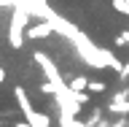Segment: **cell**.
Listing matches in <instances>:
<instances>
[{"label":"cell","instance_id":"6da1fadb","mask_svg":"<svg viewBox=\"0 0 129 127\" xmlns=\"http://www.w3.org/2000/svg\"><path fill=\"white\" fill-rule=\"evenodd\" d=\"M73 43H75V51H78V57L89 65V68H97V70H102V68H113V70H121V62H118V60H116V57L108 51V49L94 46V43L86 38V35H78V38L73 41Z\"/></svg>","mask_w":129,"mask_h":127},{"label":"cell","instance_id":"7a4b0ae2","mask_svg":"<svg viewBox=\"0 0 129 127\" xmlns=\"http://www.w3.org/2000/svg\"><path fill=\"white\" fill-rule=\"evenodd\" d=\"M30 11L24 6H14V14H11V27H8V43L11 49H22L24 38H27V22H30Z\"/></svg>","mask_w":129,"mask_h":127},{"label":"cell","instance_id":"3957f363","mask_svg":"<svg viewBox=\"0 0 129 127\" xmlns=\"http://www.w3.org/2000/svg\"><path fill=\"white\" fill-rule=\"evenodd\" d=\"M51 32H56V30H54V24L48 22V19H40L38 24H30V27H27V38L40 41V38H48Z\"/></svg>","mask_w":129,"mask_h":127},{"label":"cell","instance_id":"277c9868","mask_svg":"<svg viewBox=\"0 0 129 127\" xmlns=\"http://www.w3.org/2000/svg\"><path fill=\"white\" fill-rule=\"evenodd\" d=\"M108 111L110 114H129V89H124V92H118V95L110 100V105H108Z\"/></svg>","mask_w":129,"mask_h":127},{"label":"cell","instance_id":"5b68a950","mask_svg":"<svg viewBox=\"0 0 129 127\" xmlns=\"http://www.w3.org/2000/svg\"><path fill=\"white\" fill-rule=\"evenodd\" d=\"M24 119L30 122L32 127H51V119H48V116H46L43 111H35V108L24 114Z\"/></svg>","mask_w":129,"mask_h":127},{"label":"cell","instance_id":"8992f818","mask_svg":"<svg viewBox=\"0 0 129 127\" xmlns=\"http://www.w3.org/2000/svg\"><path fill=\"white\" fill-rule=\"evenodd\" d=\"M67 84H70L73 92H83V89H89V79H86V76H75V79H70Z\"/></svg>","mask_w":129,"mask_h":127},{"label":"cell","instance_id":"52a82bcc","mask_svg":"<svg viewBox=\"0 0 129 127\" xmlns=\"http://www.w3.org/2000/svg\"><path fill=\"white\" fill-rule=\"evenodd\" d=\"M62 127H89V124H83V122H78V116H73V114H64L62 111Z\"/></svg>","mask_w":129,"mask_h":127},{"label":"cell","instance_id":"ba28073f","mask_svg":"<svg viewBox=\"0 0 129 127\" xmlns=\"http://www.w3.org/2000/svg\"><path fill=\"white\" fill-rule=\"evenodd\" d=\"M105 81H89V92H91V95H94V92H105Z\"/></svg>","mask_w":129,"mask_h":127},{"label":"cell","instance_id":"9c48e42d","mask_svg":"<svg viewBox=\"0 0 129 127\" xmlns=\"http://www.w3.org/2000/svg\"><path fill=\"white\" fill-rule=\"evenodd\" d=\"M73 95H75V100H78L81 105H86V103H89V89H83V92H73Z\"/></svg>","mask_w":129,"mask_h":127},{"label":"cell","instance_id":"30bf717a","mask_svg":"<svg viewBox=\"0 0 129 127\" xmlns=\"http://www.w3.org/2000/svg\"><path fill=\"white\" fill-rule=\"evenodd\" d=\"M40 92H43V95H54L56 89H54V84H51V81H46V84H40Z\"/></svg>","mask_w":129,"mask_h":127},{"label":"cell","instance_id":"8fae6325","mask_svg":"<svg viewBox=\"0 0 129 127\" xmlns=\"http://www.w3.org/2000/svg\"><path fill=\"white\" fill-rule=\"evenodd\" d=\"M118 79H129V62H126V65H124V68L118 70Z\"/></svg>","mask_w":129,"mask_h":127},{"label":"cell","instance_id":"7c38bea8","mask_svg":"<svg viewBox=\"0 0 129 127\" xmlns=\"http://www.w3.org/2000/svg\"><path fill=\"white\" fill-rule=\"evenodd\" d=\"M14 127H32V124H30L27 119H24V122H19V124H14Z\"/></svg>","mask_w":129,"mask_h":127},{"label":"cell","instance_id":"4fadbf2b","mask_svg":"<svg viewBox=\"0 0 129 127\" xmlns=\"http://www.w3.org/2000/svg\"><path fill=\"white\" fill-rule=\"evenodd\" d=\"M124 38H126V43H129V30H126V32H124Z\"/></svg>","mask_w":129,"mask_h":127},{"label":"cell","instance_id":"5bb4252c","mask_svg":"<svg viewBox=\"0 0 129 127\" xmlns=\"http://www.w3.org/2000/svg\"><path fill=\"white\" fill-rule=\"evenodd\" d=\"M126 3H129V0H126Z\"/></svg>","mask_w":129,"mask_h":127}]
</instances>
